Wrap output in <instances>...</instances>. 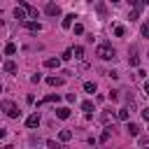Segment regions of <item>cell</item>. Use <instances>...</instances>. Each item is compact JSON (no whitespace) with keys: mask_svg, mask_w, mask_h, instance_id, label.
I'll return each mask as SVG.
<instances>
[{"mask_svg":"<svg viewBox=\"0 0 149 149\" xmlns=\"http://www.w3.org/2000/svg\"><path fill=\"white\" fill-rule=\"evenodd\" d=\"M58 100H61V95H58V93H51V95H47L40 105H47V102H58Z\"/></svg>","mask_w":149,"mask_h":149,"instance_id":"obj_15","label":"cell"},{"mask_svg":"<svg viewBox=\"0 0 149 149\" xmlns=\"http://www.w3.org/2000/svg\"><path fill=\"white\" fill-rule=\"evenodd\" d=\"M84 91L86 93H95V81H84Z\"/></svg>","mask_w":149,"mask_h":149,"instance_id":"obj_21","label":"cell"},{"mask_svg":"<svg viewBox=\"0 0 149 149\" xmlns=\"http://www.w3.org/2000/svg\"><path fill=\"white\" fill-rule=\"evenodd\" d=\"M114 35H116V37H123V35H126V28H123V26H114Z\"/></svg>","mask_w":149,"mask_h":149,"instance_id":"obj_24","label":"cell"},{"mask_svg":"<svg viewBox=\"0 0 149 149\" xmlns=\"http://www.w3.org/2000/svg\"><path fill=\"white\" fill-rule=\"evenodd\" d=\"M72 21H74V14H68V16H63V21H61V26L68 30V28H72Z\"/></svg>","mask_w":149,"mask_h":149,"instance_id":"obj_10","label":"cell"},{"mask_svg":"<svg viewBox=\"0 0 149 149\" xmlns=\"http://www.w3.org/2000/svg\"><path fill=\"white\" fill-rule=\"evenodd\" d=\"M47 147H49V149H68L65 144H61V142H54V140H47Z\"/></svg>","mask_w":149,"mask_h":149,"instance_id":"obj_20","label":"cell"},{"mask_svg":"<svg viewBox=\"0 0 149 149\" xmlns=\"http://www.w3.org/2000/svg\"><path fill=\"white\" fill-rule=\"evenodd\" d=\"M23 28H28L30 33H40V30H42V23H37V21H30V19H28V21H23Z\"/></svg>","mask_w":149,"mask_h":149,"instance_id":"obj_5","label":"cell"},{"mask_svg":"<svg viewBox=\"0 0 149 149\" xmlns=\"http://www.w3.org/2000/svg\"><path fill=\"white\" fill-rule=\"evenodd\" d=\"M112 2H119V0H112Z\"/></svg>","mask_w":149,"mask_h":149,"instance_id":"obj_38","label":"cell"},{"mask_svg":"<svg viewBox=\"0 0 149 149\" xmlns=\"http://www.w3.org/2000/svg\"><path fill=\"white\" fill-rule=\"evenodd\" d=\"M88 2H93V0H88Z\"/></svg>","mask_w":149,"mask_h":149,"instance_id":"obj_39","label":"cell"},{"mask_svg":"<svg viewBox=\"0 0 149 149\" xmlns=\"http://www.w3.org/2000/svg\"><path fill=\"white\" fill-rule=\"evenodd\" d=\"M65 100H68V102H74L77 98H74V93H68V95H65Z\"/></svg>","mask_w":149,"mask_h":149,"instance_id":"obj_33","label":"cell"},{"mask_svg":"<svg viewBox=\"0 0 149 149\" xmlns=\"http://www.w3.org/2000/svg\"><path fill=\"white\" fill-rule=\"evenodd\" d=\"M95 9H98V14H100V16H105V14H107V7H105V2H98V5H95Z\"/></svg>","mask_w":149,"mask_h":149,"instance_id":"obj_23","label":"cell"},{"mask_svg":"<svg viewBox=\"0 0 149 149\" xmlns=\"http://www.w3.org/2000/svg\"><path fill=\"white\" fill-rule=\"evenodd\" d=\"M128 2H130V7H142V5H140V0H128Z\"/></svg>","mask_w":149,"mask_h":149,"instance_id":"obj_35","label":"cell"},{"mask_svg":"<svg viewBox=\"0 0 149 149\" xmlns=\"http://www.w3.org/2000/svg\"><path fill=\"white\" fill-rule=\"evenodd\" d=\"M5 54H7V56H14V54H16V44H14V42H7V44H5Z\"/></svg>","mask_w":149,"mask_h":149,"instance_id":"obj_13","label":"cell"},{"mask_svg":"<svg viewBox=\"0 0 149 149\" xmlns=\"http://www.w3.org/2000/svg\"><path fill=\"white\" fill-rule=\"evenodd\" d=\"M107 98H109V100H119V91H109Z\"/></svg>","mask_w":149,"mask_h":149,"instance_id":"obj_31","label":"cell"},{"mask_svg":"<svg viewBox=\"0 0 149 149\" xmlns=\"http://www.w3.org/2000/svg\"><path fill=\"white\" fill-rule=\"evenodd\" d=\"M2 70H5L7 74H14V72L19 70V65H16L14 61H5V65H2Z\"/></svg>","mask_w":149,"mask_h":149,"instance_id":"obj_7","label":"cell"},{"mask_svg":"<svg viewBox=\"0 0 149 149\" xmlns=\"http://www.w3.org/2000/svg\"><path fill=\"white\" fill-rule=\"evenodd\" d=\"M44 12H47L49 16H61V7H58L56 2H47V7H44Z\"/></svg>","mask_w":149,"mask_h":149,"instance_id":"obj_4","label":"cell"},{"mask_svg":"<svg viewBox=\"0 0 149 149\" xmlns=\"http://www.w3.org/2000/svg\"><path fill=\"white\" fill-rule=\"evenodd\" d=\"M72 54H74V58H84V47H74Z\"/></svg>","mask_w":149,"mask_h":149,"instance_id":"obj_25","label":"cell"},{"mask_svg":"<svg viewBox=\"0 0 149 149\" xmlns=\"http://www.w3.org/2000/svg\"><path fill=\"white\" fill-rule=\"evenodd\" d=\"M26 126H28V128H37V126H40V114H37V112L30 114V116L26 119Z\"/></svg>","mask_w":149,"mask_h":149,"instance_id":"obj_6","label":"cell"},{"mask_svg":"<svg viewBox=\"0 0 149 149\" xmlns=\"http://www.w3.org/2000/svg\"><path fill=\"white\" fill-rule=\"evenodd\" d=\"M128 65H130V68H137V65H140V58H137V54H135V47H133V56L128 58Z\"/></svg>","mask_w":149,"mask_h":149,"instance_id":"obj_14","label":"cell"},{"mask_svg":"<svg viewBox=\"0 0 149 149\" xmlns=\"http://www.w3.org/2000/svg\"><path fill=\"white\" fill-rule=\"evenodd\" d=\"M56 116H58V119H68V116H70V109H68V107H58V109H56Z\"/></svg>","mask_w":149,"mask_h":149,"instance_id":"obj_16","label":"cell"},{"mask_svg":"<svg viewBox=\"0 0 149 149\" xmlns=\"http://www.w3.org/2000/svg\"><path fill=\"white\" fill-rule=\"evenodd\" d=\"M116 116H119V114H114L112 109H105V112H102V121H105V123H112V126H114V119H116Z\"/></svg>","mask_w":149,"mask_h":149,"instance_id":"obj_8","label":"cell"},{"mask_svg":"<svg viewBox=\"0 0 149 149\" xmlns=\"http://www.w3.org/2000/svg\"><path fill=\"white\" fill-rule=\"evenodd\" d=\"M142 119H144V121H149V107H147V109H142Z\"/></svg>","mask_w":149,"mask_h":149,"instance_id":"obj_34","label":"cell"},{"mask_svg":"<svg viewBox=\"0 0 149 149\" xmlns=\"http://www.w3.org/2000/svg\"><path fill=\"white\" fill-rule=\"evenodd\" d=\"M44 65H47V68H51V70H54V68H61V58H47V61H44Z\"/></svg>","mask_w":149,"mask_h":149,"instance_id":"obj_12","label":"cell"},{"mask_svg":"<svg viewBox=\"0 0 149 149\" xmlns=\"http://www.w3.org/2000/svg\"><path fill=\"white\" fill-rule=\"evenodd\" d=\"M95 56L102 58V61H112V58L116 56V51H114V47H112L109 42H100V44L95 47Z\"/></svg>","mask_w":149,"mask_h":149,"instance_id":"obj_1","label":"cell"},{"mask_svg":"<svg viewBox=\"0 0 149 149\" xmlns=\"http://www.w3.org/2000/svg\"><path fill=\"white\" fill-rule=\"evenodd\" d=\"M14 19H19L21 23L30 19V16H28V2H26V0H23V2H19V7L14 9Z\"/></svg>","mask_w":149,"mask_h":149,"instance_id":"obj_3","label":"cell"},{"mask_svg":"<svg viewBox=\"0 0 149 149\" xmlns=\"http://www.w3.org/2000/svg\"><path fill=\"white\" fill-rule=\"evenodd\" d=\"M116 114H119V119H121V121H128V119H130V109H128V107H123V109H119Z\"/></svg>","mask_w":149,"mask_h":149,"instance_id":"obj_17","label":"cell"},{"mask_svg":"<svg viewBox=\"0 0 149 149\" xmlns=\"http://www.w3.org/2000/svg\"><path fill=\"white\" fill-rule=\"evenodd\" d=\"M63 81H65L63 77H47V84L49 86H63Z\"/></svg>","mask_w":149,"mask_h":149,"instance_id":"obj_11","label":"cell"},{"mask_svg":"<svg viewBox=\"0 0 149 149\" xmlns=\"http://www.w3.org/2000/svg\"><path fill=\"white\" fill-rule=\"evenodd\" d=\"M144 93H147V95H149V79H147V81H144Z\"/></svg>","mask_w":149,"mask_h":149,"instance_id":"obj_36","label":"cell"},{"mask_svg":"<svg viewBox=\"0 0 149 149\" xmlns=\"http://www.w3.org/2000/svg\"><path fill=\"white\" fill-rule=\"evenodd\" d=\"M126 130H128V135H133V137H140V126H137V123H130V121H128Z\"/></svg>","mask_w":149,"mask_h":149,"instance_id":"obj_9","label":"cell"},{"mask_svg":"<svg viewBox=\"0 0 149 149\" xmlns=\"http://www.w3.org/2000/svg\"><path fill=\"white\" fill-rule=\"evenodd\" d=\"M140 12H142V7H133V9H130V14H128V16H130V21H135V19L140 16Z\"/></svg>","mask_w":149,"mask_h":149,"instance_id":"obj_22","label":"cell"},{"mask_svg":"<svg viewBox=\"0 0 149 149\" xmlns=\"http://www.w3.org/2000/svg\"><path fill=\"white\" fill-rule=\"evenodd\" d=\"M72 30H74L77 35H81V33H84V26H81V23H74V26H72Z\"/></svg>","mask_w":149,"mask_h":149,"instance_id":"obj_30","label":"cell"},{"mask_svg":"<svg viewBox=\"0 0 149 149\" xmlns=\"http://www.w3.org/2000/svg\"><path fill=\"white\" fill-rule=\"evenodd\" d=\"M0 107H2V112H5L9 119H16V116H19V107H16L12 100H2V102H0Z\"/></svg>","mask_w":149,"mask_h":149,"instance_id":"obj_2","label":"cell"},{"mask_svg":"<svg viewBox=\"0 0 149 149\" xmlns=\"http://www.w3.org/2000/svg\"><path fill=\"white\" fill-rule=\"evenodd\" d=\"M112 130H114V126H107V128L102 130V135H100V142H107V140H109V135H112Z\"/></svg>","mask_w":149,"mask_h":149,"instance_id":"obj_18","label":"cell"},{"mask_svg":"<svg viewBox=\"0 0 149 149\" xmlns=\"http://www.w3.org/2000/svg\"><path fill=\"white\" fill-rule=\"evenodd\" d=\"M58 137H61V142H68V140H72V130H61Z\"/></svg>","mask_w":149,"mask_h":149,"instance_id":"obj_19","label":"cell"},{"mask_svg":"<svg viewBox=\"0 0 149 149\" xmlns=\"http://www.w3.org/2000/svg\"><path fill=\"white\" fill-rule=\"evenodd\" d=\"M28 16H30V19H37V9H35L33 5H28Z\"/></svg>","mask_w":149,"mask_h":149,"instance_id":"obj_28","label":"cell"},{"mask_svg":"<svg viewBox=\"0 0 149 149\" xmlns=\"http://www.w3.org/2000/svg\"><path fill=\"white\" fill-rule=\"evenodd\" d=\"M70 58H74V54H72V49H65L63 56H61V61H70Z\"/></svg>","mask_w":149,"mask_h":149,"instance_id":"obj_26","label":"cell"},{"mask_svg":"<svg viewBox=\"0 0 149 149\" xmlns=\"http://www.w3.org/2000/svg\"><path fill=\"white\" fill-rule=\"evenodd\" d=\"M81 109H84V112H91V109H93V102H91V100H84V102H81Z\"/></svg>","mask_w":149,"mask_h":149,"instance_id":"obj_27","label":"cell"},{"mask_svg":"<svg viewBox=\"0 0 149 149\" xmlns=\"http://www.w3.org/2000/svg\"><path fill=\"white\" fill-rule=\"evenodd\" d=\"M142 2H149V0H142Z\"/></svg>","mask_w":149,"mask_h":149,"instance_id":"obj_37","label":"cell"},{"mask_svg":"<svg viewBox=\"0 0 149 149\" xmlns=\"http://www.w3.org/2000/svg\"><path fill=\"white\" fill-rule=\"evenodd\" d=\"M40 79H42L40 74H33V77H30V81H33V84H40Z\"/></svg>","mask_w":149,"mask_h":149,"instance_id":"obj_32","label":"cell"},{"mask_svg":"<svg viewBox=\"0 0 149 149\" xmlns=\"http://www.w3.org/2000/svg\"><path fill=\"white\" fill-rule=\"evenodd\" d=\"M140 30H142V37H147V40H149V23H142V28H140Z\"/></svg>","mask_w":149,"mask_h":149,"instance_id":"obj_29","label":"cell"}]
</instances>
